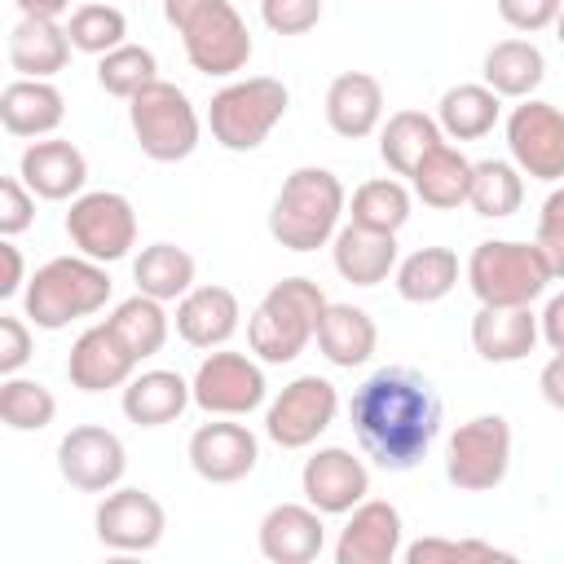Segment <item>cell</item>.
<instances>
[{"label": "cell", "instance_id": "6da1fadb", "mask_svg": "<svg viewBox=\"0 0 564 564\" xmlns=\"http://www.w3.org/2000/svg\"><path fill=\"white\" fill-rule=\"evenodd\" d=\"M348 423L375 467L410 471L423 463L441 432V397L414 366H383L357 383Z\"/></svg>", "mask_w": 564, "mask_h": 564}, {"label": "cell", "instance_id": "7a4b0ae2", "mask_svg": "<svg viewBox=\"0 0 564 564\" xmlns=\"http://www.w3.org/2000/svg\"><path fill=\"white\" fill-rule=\"evenodd\" d=\"M344 207L348 194L330 167H295L269 207V234L286 251H317L339 234Z\"/></svg>", "mask_w": 564, "mask_h": 564}, {"label": "cell", "instance_id": "3957f363", "mask_svg": "<svg viewBox=\"0 0 564 564\" xmlns=\"http://www.w3.org/2000/svg\"><path fill=\"white\" fill-rule=\"evenodd\" d=\"M167 26L198 75H238L251 62V31L229 0H163Z\"/></svg>", "mask_w": 564, "mask_h": 564}, {"label": "cell", "instance_id": "277c9868", "mask_svg": "<svg viewBox=\"0 0 564 564\" xmlns=\"http://www.w3.org/2000/svg\"><path fill=\"white\" fill-rule=\"evenodd\" d=\"M326 291L313 278H282L264 291V300L256 304L251 322H247V339L251 352L269 366L295 361L308 339H317V317L326 308Z\"/></svg>", "mask_w": 564, "mask_h": 564}, {"label": "cell", "instance_id": "5b68a950", "mask_svg": "<svg viewBox=\"0 0 564 564\" xmlns=\"http://www.w3.org/2000/svg\"><path fill=\"white\" fill-rule=\"evenodd\" d=\"M110 300V273L88 256H57L35 269L22 291V308L40 330H62L75 317H93Z\"/></svg>", "mask_w": 564, "mask_h": 564}, {"label": "cell", "instance_id": "8992f818", "mask_svg": "<svg viewBox=\"0 0 564 564\" xmlns=\"http://www.w3.org/2000/svg\"><path fill=\"white\" fill-rule=\"evenodd\" d=\"M286 106H291V93L282 79H273V75L234 79L220 93H212V101H207L212 141L234 150V154H247L282 123Z\"/></svg>", "mask_w": 564, "mask_h": 564}, {"label": "cell", "instance_id": "52a82bcc", "mask_svg": "<svg viewBox=\"0 0 564 564\" xmlns=\"http://www.w3.org/2000/svg\"><path fill=\"white\" fill-rule=\"evenodd\" d=\"M546 282H555V273L538 242L489 238L467 260V286L480 304H498V308L533 304L546 291Z\"/></svg>", "mask_w": 564, "mask_h": 564}, {"label": "cell", "instance_id": "ba28073f", "mask_svg": "<svg viewBox=\"0 0 564 564\" xmlns=\"http://www.w3.org/2000/svg\"><path fill=\"white\" fill-rule=\"evenodd\" d=\"M128 119H132V137H137L141 154L154 163H181L198 150V137H203L198 110L185 97V88H176L167 79H150L128 101Z\"/></svg>", "mask_w": 564, "mask_h": 564}, {"label": "cell", "instance_id": "9c48e42d", "mask_svg": "<svg viewBox=\"0 0 564 564\" xmlns=\"http://www.w3.org/2000/svg\"><path fill=\"white\" fill-rule=\"evenodd\" d=\"M511 467V423L502 414H476L458 423L445 454V476L463 494H489L507 480Z\"/></svg>", "mask_w": 564, "mask_h": 564}, {"label": "cell", "instance_id": "30bf717a", "mask_svg": "<svg viewBox=\"0 0 564 564\" xmlns=\"http://www.w3.org/2000/svg\"><path fill=\"white\" fill-rule=\"evenodd\" d=\"M66 238L79 247V256L115 264L137 247V212L115 189H88V194L70 198Z\"/></svg>", "mask_w": 564, "mask_h": 564}, {"label": "cell", "instance_id": "8fae6325", "mask_svg": "<svg viewBox=\"0 0 564 564\" xmlns=\"http://www.w3.org/2000/svg\"><path fill=\"white\" fill-rule=\"evenodd\" d=\"M339 414V392L322 375H300L291 379L264 410V436L282 449H304L313 445Z\"/></svg>", "mask_w": 564, "mask_h": 564}, {"label": "cell", "instance_id": "7c38bea8", "mask_svg": "<svg viewBox=\"0 0 564 564\" xmlns=\"http://www.w3.org/2000/svg\"><path fill=\"white\" fill-rule=\"evenodd\" d=\"M189 388H194V405L216 419H242V414L260 410L264 392H269L264 370L247 352H225V348H216L198 361Z\"/></svg>", "mask_w": 564, "mask_h": 564}, {"label": "cell", "instance_id": "4fadbf2b", "mask_svg": "<svg viewBox=\"0 0 564 564\" xmlns=\"http://www.w3.org/2000/svg\"><path fill=\"white\" fill-rule=\"evenodd\" d=\"M511 163L533 181H564V110L551 101L524 97L507 115Z\"/></svg>", "mask_w": 564, "mask_h": 564}, {"label": "cell", "instance_id": "5bb4252c", "mask_svg": "<svg viewBox=\"0 0 564 564\" xmlns=\"http://www.w3.org/2000/svg\"><path fill=\"white\" fill-rule=\"evenodd\" d=\"M57 471L70 489H84V494H110L123 471H128V454H123V441L110 432V427H97V423H79L70 427L62 441H57Z\"/></svg>", "mask_w": 564, "mask_h": 564}, {"label": "cell", "instance_id": "9a60e30c", "mask_svg": "<svg viewBox=\"0 0 564 564\" xmlns=\"http://www.w3.org/2000/svg\"><path fill=\"white\" fill-rule=\"evenodd\" d=\"M97 542L110 551H154L167 529V511L145 489H110L97 502Z\"/></svg>", "mask_w": 564, "mask_h": 564}, {"label": "cell", "instance_id": "2e32d148", "mask_svg": "<svg viewBox=\"0 0 564 564\" xmlns=\"http://www.w3.org/2000/svg\"><path fill=\"white\" fill-rule=\"evenodd\" d=\"M256 458H260V441H256V432L247 423L216 419V423H203L189 436V467L207 485H234V480L251 476Z\"/></svg>", "mask_w": 564, "mask_h": 564}, {"label": "cell", "instance_id": "e0dca14e", "mask_svg": "<svg viewBox=\"0 0 564 564\" xmlns=\"http://www.w3.org/2000/svg\"><path fill=\"white\" fill-rule=\"evenodd\" d=\"M300 489H304V498H308L322 516H348L357 502H366V494H370V471H366V463L352 458L348 449L326 445V449H317V454L304 463Z\"/></svg>", "mask_w": 564, "mask_h": 564}, {"label": "cell", "instance_id": "ac0fdd59", "mask_svg": "<svg viewBox=\"0 0 564 564\" xmlns=\"http://www.w3.org/2000/svg\"><path fill=\"white\" fill-rule=\"evenodd\" d=\"M137 366H141L137 352L115 335V326L97 322L75 339V348L66 357V379L79 392H106V388H123Z\"/></svg>", "mask_w": 564, "mask_h": 564}, {"label": "cell", "instance_id": "d6986e66", "mask_svg": "<svg viewBox=\"0 0 564 564\" xmlns=\"http://www.w3.org/2000/svg\"><path fill=\"white\" fill-rule=\"evenodd\" d=\"M18 176L26 181V189L35 198H48V203H62V198H79L84 194V181H88V159L75 141H62V137H48V141H31L18 159Z\"/></svg>", "mask_w": 564, "mask_h": 564}, {"label": "cell", "instance_id": "ffe728a7", "mask_svg": "<svg viewBox=\"0 0 564 564\" xmlns=\"http://www.w3.org/2000/svg\"><path fill=\"white\" fill-rule=\"evenodd\" d=\"M397 555H401V511L383 498L357 502L335 542V564H392Z\"/></svg>", "mask_w": 564, "mask_h": 564}, {"label": "cell", "instance_id": "44dd1931", "mask_svg": "<svg viewBox=\"0 0 564 564\" xmlns=\"http://www.w3.org/2000/svg\"><path fill=\"white\" fill-rule=\"evenodd\" d=\"M326 546V524L313 502H278L260 520V555L273 564H308Z\"/></svg>", "mask_w": 564, "mask_h": 564}, {"label": "cell", "instance_id": "7402d4cb", "mask_svg": "<svg viewBox=\"0 0 564 564\" xmlns=\"http://www.w3.org/2000/svg\"><path fill=\"white\" fill-rule=\"evenodd\" d=\"M542 326L533 317L529 304H516V308H498V304H480V313L471 317V348L494 361V366H511V361H524L538 344Z\"/></svg>", "mask_w": 564, "mask_h": 564}, {"label": "cell", "instance_id": "603a6c76", "mask_svg": "<svg viewBox=\"0 0 564 564\" xmlns=\"http://www.w3.org/2000/svg\"><path fill=\"white\" fill-rule=\"evenodd\" d=\"M383 119V84L370 70H344L326 88V123L344 141H361Z\"/></svg>", "mask_w": 564, "mask_h": 564}, {"label": "cell", "instance_id": "cb8c5ba5", "mask_svg": "<svg viewBox=\"0 0 564 564\" xmlns=\"http://www.w3.org/2000/svg\"><path fill=\"white\" fill-rule=\"evenodd\" d=\"M238 295L229 286H189L176 304V335L194 348H220L238 330Z\"/></svg>", "mask_w": 564, "mask_h": 564}, {"label": "cell", "instance_id": "d4e9b609", "mask_svg": "<svg viewBox=\"0 0 564 564\" xmlns=\"http://www.w3.org/2000/svg\"><path fill=\"white\" fill-rule=\"evenodd\" d=\"M335 273L352 286H379L388 273H397V234H379L366 225H344L330 238Z\"/></svg>", "mask_w": 564, "mask_h": 564}, {"label": "cell", "instance_id": "484cf974", "mask_svg": "<svg viewBox=\"0 0 564 564\" xmlns=\"http://www.w3.org/2000/svg\"><path fill=\"white\" fill-rule=\"evenodd\" d=\"M317 348L339 370L366 366L375 357V348H379V326L357 304H326L322 317H317Z\"/></svg>", "mask_w": 564, "mask_h": 564}, {"label": "cell", "instance_id": "4316f807", "mask_svg": "<svg viewBox=\"0 0 564 564\" xmlns=\"http://www.w3.org/2000/svg\"><path fill=\"white\" fill-rule=\"evenodd\" d=\"M70 35L57 18H22L9 31V66L26 79H53L70 62Z\"/></svg>", "mask_w": 564, "mask_h": 564}, {"label": "cell", "instance_id": "83f0119b", "mask_svg": "<svg viewBox=\"0 0 564 564\" xmlns=\"http://www.w3.org/2000/svg\"><path fill=\"white\" fill-rule=\"evenodd\" d=\"M66 119V101L48 79H13L0 93V123L9 137H48Z\"/></svg>", "mask_w": 564, "mask_h": 564}, {"label": "cell", "instance_id": "f1b7e54d", "mask_svg": "<svg viewBox=\"0 0 564 564\" xmlns=\"http://www.w3.org/2000/svg\"><path fill=\"white\" fill-rule=\"evenodd\" d=\"M194 401V388L176 370H141L123 383V414L137 427H163L185 414Z\"/></svg>", "mask_w": 564, "mask_h": 564}, {"label": "cell", "instance_id": "f546056e", "mask_svg": "<svg viewBox=\"0 0 564 564\" xmlns=\"http://www.w3.org/2000/svg\"><path fill=\"white\" fill-rule=\"evenodd\" d=\"M410 185L414 194L423 198V207H436V212H449L458 203H467V189H471V159H463L449 141L432 145L419 167L410 172Z\"/></svg>", "mask_w": 564, "mask_h": 564}, {"label": "cell", "instance_id": "4dcf8cb0", "mask_svg": "<svg viewBox=\"0 0 564 564\" xmlns=\"http://www.w3.org/2000/svg\"><path fill=\"white\" fill-rule=\"evenodd\" d=\"M485 84L498 93V97H533V88L546 79V57L538 44L529 40H498L489 53H485V66H480Z\"/></svg>", "mask_w": 564, "mask_h": 564}, {"label": "cell", "instance_id": "1f68e13d", "mask_svg": "<svg viewBox=\"0 0 564 564\" xmlns=\"http://www.w3.org/2000/svg\"><path fill=\"white\" fill-rule=\"evenodd\" d=\"M498 110H502V97L489 84H454L436 106V123L449 141H480L494 132Z\"/></svg>", "mask_w": 564, "mask_h": 564}, {"label": "cell", "instance_id": "d6a6232c", "mask_svg": "<svg viewBox=\"0 0 564 564\" xmlns=\"http://www.w3.org/2000/svg\"><path fill=\"white\" fill-rule=\"evenodd\" d=\"M458 286V256L449 247H419L397 260V295L410 304H436Z\"/></svg>", "mask_w": 564, "mask_h": 564}, {"label": "cell", "instance_id": "836d02e7", "mask_svg": "<svg viewBox=\"0 0 564 564\" xmlns=\"http://www.w3.org/2000/svg\"><path fill=\"white\" fill-rule=\"evenodd\" d=\"M441 141H445V132H441V123L432 115H423V110H397V115H388V123L379 132V159L397 176H410L419 167V159L432 145H441Z\"/></svg>", "mask_w": 564, "mask_h": 564}, {"label": "cell", "instance_id": "e575fe53", "mask_svg": "<svg viewBox=\"0 0 564 564\" xmlns=\"http://www.w3.org/2000/svg\"><path fill=\"white\" fill-rule=\"evenodd\" d=\"M132 282H137L141 295H154L163 304L181 300L194 286V256L176 242H150L132 260Z\"/></svg>", "mask_w": 564, "mask_h": 564}, {"label": "cell", "instance_id": "d590c367", "mask_svg": "<svg viewBox=\"0 0 564 564\" xmlns=\"http://www.w3.org/2000/svg\"><path fill=\"white\" fill-rule=\"evenodd\" d=\"M520 198H524V181H520V167L516 163H507V159H480V163H471L467 203H471L476 216L502 220V216L520 212Z\"/></svg>", "mask_w": 564, "mask_h": 564}, {"label": "cell", "instance_id": "8d00e7d4", "mask_svg": "<svg viewBox=\"0 0 564 564\" xmlns=\"http://www.w3.org/2000/svg\"><path fill=\"white\" fill-rule=\"evenodd\" d=\"M115 326V335L137 352V361L154 357L163 344H167V313H163V300L154 295H128L115 304V313L106 317Z\"/></svg>", "mask_w": 564, "mask_h": 564}, {"label": "cell", "instance_id": "74e56055", "mask_svg": "<svg viewBox=\"0 0 564 564\" xmlns=\"http://www.w3.org/2000/svg\"><path fill=\"white\" fill-rule=\"evenodd\" d=\"M348 216H352V225H366V229H379V234H397L410 220V189L401 181H392V176L366 181V185L352 189Z\"/></svg>", "mask_w": 564, "mask_h": 564}, {"label": "cell", "instance_id": "f35d334b", "mask_svg": "<svg viewBox=\"0 0 564 564\" xmlns=\"http://www.w3.org/2000/svg\"><path fill=\"white\" fill-rule=\"evenodd\" d=\"M66 35H70V44H75L79 53L101 57V53L128 44V40H123V35H128V18H123L119 4H110V0H93V4H79V9L70 13Z\"/></svg>", "mask_w": 564, "mask_h": 564}, {"label": "cell", "instance_id": "ab89813d", "mask_svg": "<svg viewBox=\"0 0 564 564\" xmlns=\"http://www.w3.org/2000/svg\"><path fill=\"white\" fill-rule=\"evenodd\" d=\"M53 414H57V401L40 379L4 375V383H0V419H4V427L40 432V427L53 423Z\"/></svg>", "mask_w": 564, "mask_h": 564}, {"label": "cell", "instance_id": "60d3db41", "mask_svg": "<svg viewBox=\"0 0 564 564\" xmlns=\"http://www.w3.org/2000/svg\"><path fill=\"white\" fill-rule=\"evenodd\" d=\"M154 70H159V62H154V53H150L145 44H119V48L101 53V62H97V84H101L110 97L132 101L150 79H159Z\"/></svg>", "mask_w": 564, "mask_h": 564}, {"label": "cell", "instance_id": "b9f144b4", "mask_svg": "<svg viewBox=\"0 0 564 564\" xmlns=\"http://www.w3.org/2000/svg\"><path fill=\"white\" fill-rule=\"evenodd\" d=\"M458 560H516L480 538H419L405 546V564H458Z\"/></svg>", "mask_w": 564, "mask_h": 564}, {"label": "cell", "instance_id": "7bdbcfd3", "mask_svg": "<svg viewBox=\"0 0 564 564\" xmlns=\"http://www.w3.org/2000/svg\"><path fill=\"white\" fill-rule=\"evenodd\" d=\"M533 242L542 247L551 273L564 278V185L546 194V203H542V212H538V234H533Z\"/></svg>", "mask_w": 564, "mask_h": 564}, {"label": "cell", "instance_id": "ee69618b", "mask_svg": "<svg viewBox=\"0 0 564 564\" xmlns=\"http://www.w3.org/2000/svg\"><path fill=\"white\" fill-rule=\"evenodd\" d=\"M260 18L278 35H304L322 22V0H260Z\"/></svg>", "mask_w": 564, "mask_h": 564}, {"label": "cell", "instance_id": "f6af8a7d", "mask_svg": "<svg viewBox=\"0 0 564 564\" xmlns=\"http://www.w3.org/2000/svg\"><path fill=\"white\" fill-rule=\"evenodd\" d=\"M35 220V198L26 189L22 176H4L0 181V238H18L22 229H31Z\"/></svg>", "mask_w": 564, "mask_h": 564}, {"label": "cell", "instance_id": "bcb514c9", "mask_svg": "<svg viewBox=\"0 0 564 564\" xmlns=\"http://www.w3.org/2000/svg\"><path fill=\"white\" fill-rule=\"evenodd\" d=\"M564 0H498V18L516 31H546L555 18H560Z\"/></svg>", "mask_w": 564, "mask_h": 564}, {"label": "cell", "instance_id": "7dc6e473", "mask_svg": "<svg viewBox=\"0 0 564 564\" xmlns=\"http://www.w3.org/2000/svg\"><path fill=\"white\" fill-rule=\"evenodd\" d=\"M31 361V330L22 317L0 313V375H18Z\"/></svg>", "mask_w": 564, "mask_h": 564}, {"label": "cell", "instance_id": "c3c4849f", "mask_svg": "<svg viewBox=\"0 0 564 564\" xmlns=\"http://www.w3.org/2000/svg\"><path fill=\"white\" fill-rule=\"evenodd\" d=\"M0 260H4V273H0V300H9V295H18V291H22V273H26L22 251L13 247V238H4V242H0Z\"/></svg>", "mask_w": 564, "mask_h": 564}, {"label": "cell", "instance_id": "681fc988", "mask_svg": "<svg viewBox=\"0 0 564 564\" xmlns=\"http://www.w3.org/2000/svg\"><path fill=\"white\" fill-rule=\"evenodd\" d=\"M538 326H542V339H546L555 352H564V291L546 300V308H542Z\"/></svg>", "mask_w": 564, "mask_h": 564}, {"label": "cell", "instance_id": "f907efd6", "mask_svg": "<svg viewBox=\"0 0 564 564\" xmlns=\"http://www.w3.org/2000/svg\"><path fill=\"white\" fill-rule=\"evenodd\" d=\"M538 388H542L546 405L564 410V352H555V357L542 366V375H538Z\"/></svg>", "mask_w": 564, "mask_h": 564}, {"label": "cell", "instance_id": "816d5d0a", "mask_svg": "<svg viewBox=\"0 0 564 564\" xmlns=\"http://www.w3.org/2000/svg\"><path fill=\"white\" fill-rule=\"evenodd\" d=\"M22 9V18H62L70 9V0H13Z\"/></svg>", "mask_w": 564, "mask_h": 564}, {"label": "cell", "instance_id": "f5cc1de1", "mask_svg": "<svg viewBox=\"0 0 564 564\" xmlns=\"http://www.w3.org/2000/svg\"><path fill=\"white\" fill-rule=\"evenodd\" d=\"M555 31H560V44H564V9H560V18H555Z\"/></svg>", "mask_w": 564, "mask_h": 564}]
</instances>
